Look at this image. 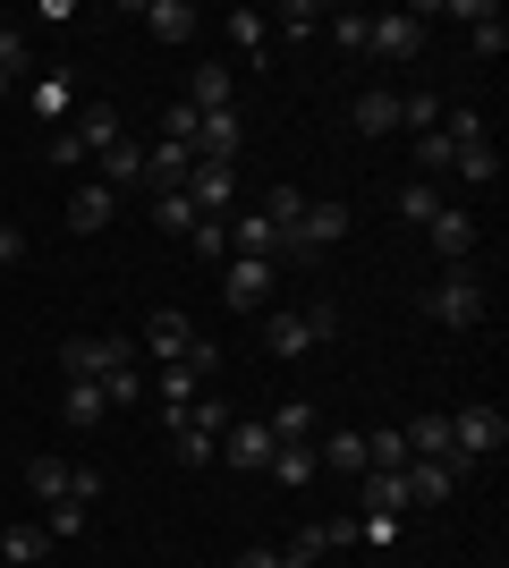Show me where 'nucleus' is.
Instances as JSON below:
<instances>
[{"label":"nucleus","mask_w":509,"mask_h":568,"mask_svg":"<svg viewBox=\"0 0 509 568\" xmlns=\"http://www.w3.org/2000/svg\"><path fill=\"white\" fill-rule=\"evenodd\" d=\"M485 297H492L485 272H476V263H450L416 306H425V323H441V332H476V323H485Z\"/></svg>","instance_id":"1"},{"label":"nucleus","mask_w":509,"mask_h":568,"mask_svg":"<svg viewBox=\"0 0 509 568\" xmlns=\"http://www.w3.org/2000/svg\"><path fill=\"white\" fill-rule=\"evenodd\" d=\"M425 34H434V18H425V9H383V18H374L365 60H390V69H399V60H425Z\"/></svg>","instance_id":"2"},{"label":"nucleus","mask_w":509,"mask_h":568,"mask_svg":"<svg viewBox=\"0 0 509 568\" xmlns=\"http://www.w3.org/2000/svg\"><path fill=\"white\" fill-rule=\"evenodd\" d=\"M221 230H230V255H246V263H281V272H289V237L272 230L264 204H238V213L221 221Z\"/></svg>","instance_id":"3"},{"label":"nucleus","mask_w":509,"mask_h":568,"mask_svg":"<svg viewBox=\"0 0 509 568\" xmlns=\"http://www.w3.org/2000/svg\"><path fill=\"white\" fill-rule=\"evenodd\" d=\"M501 442H509V416H501V407H459V416H450V458H459V467L501 458Z\"/></svg>","instance_id":"4"},{"label":"nucleus","mask_w":509,"mask_h":568,"mask_svg":"<svg viewBox=\"0 0 509 568\" xmlns=\"http://www.w3.org/2000/svg\"><path fill=\"white\" fill-rule=\"evenodd\" d=\"M60 365H69V382H111L120 365H136V339H120V332L69 339V348H60Z\"/></svg>","instance_id":"5"},{"label":"nucleus","mask_w":509,"mask_h":568,"mask_svg":"<svg viewBox=\"0 0 509 568\" xmlns=\"http://www.w3.org/2000/svg\"><path fill=\"white\" fill-rule=\"evenodd\" d=\"M179 195L195 204V221H230L238 213V162H195Z\"/></svg>","instance_id":"6"},{"label":"nucleus","mask_w":509,"mask_h":568,"mask_svg":"<svg viewBox=\"0 0 509 568\" xmlns=\"http://www.w3.org/2000/svg\"><path fill=\"white\" fill-rule=\"evenodd\" d=\"M467 475H476V467H459V458H408L399 484H408V509H441V500H459Z\"/></svg>","instance_id":"7"},{"label":"nucleus","mask_w":509,"mask_h":568,"mask_svg":"<svg viewBox=\"0 0 509 568\" xmlns=\"http://www.w3.org/2000/svg\"><path fill=\"white\" fill-rule=\"evenodd\" d=\"M281 288V263H246V255H230L221 263V306H238V314H255Z\"/></svg>","instance_id":"8"},{"label":"nucleus","mask_w":509,"mask_h":568,"mask_svg":"<svg viewBox=\"0 0 509 568\" xmlns=\"http://www.w3.org/2000/svg\"><path fill=\"white\" fill-rule=\"evenodd\" d=\"M425 237H434L441 263H476V237H485V221L467 213V204H441L434 221H425Z\"/></svg>","instance_id":"9"},{"label":"nucleus","mask_w":509,"mask_h":568,"mask_svg":"<svg viewBox=\"0 0 509 568\" xmlns=\"http://www.w3.org/2000/svg\"><path fill=\"white\" fill-rule=\"evenodd\" d=\"M272 450H281V442H272L264 416H230V433H221V458H230V467L264 475V467H272Z\"/></svg>","instance_id":"10"},{"label":"nucleus","mask_w":509,"mask_h":568,"mask_svg":"<svg viewBox=\"0 0 509 568\" xmlns=\"http://www.w3.org/2000/svg\"><path fill=\"white\" fill-rule=\"evenodd\" d=\"M348 230H357V221H348V204H306V221L289 230V255L306 263V255H323V246H339Z\"/></svg>","instance_id":"11"},{"label":"nucleus","mask_w":509,"mask_h":568,"mask_svg":"<svg viewBox=\"0 0 509 568\" xmlns=\"http://www.w3.org/2000/svg\"><path fill=\"white\" fill-rule=\"evenodd\" d=\"M69 136L85 144V162H102V153H111L128 128H120V111H111V102H77V111H69Z\"/></svg>","instance_id":"12"},{"label":"nucleus","mask_w":509,"mask_h":568,"mask_svg":"<svg viewBox=\"0 0 509 568\" xmlns=\"http://www.w3.org/2000/svg\"><path fill=\"white\" fill-rule=\"evenodd\" d=\"M238 144H246L238 111H195V162H238Z\"/></svg>","instance_id":"13"},{"label":"nucleus","mask_w":509,"mask_h":568,"mask_svg":"<svg viewBox=\"0 0 509 568\" xmlns=\"http://www.w3.org/2000/svg\"><path fill=\"white\" fill-rule=\"evenodd\" d=\"M187 348H195V323H187L179 306H153V323H145V356H153V365H179Z\"/></svg>","instance_id":"14"},{"label":"nucleus","mask_w":509,"mask_h":568,"mask_svg":"<svg viewBox=\"0 0 509 568\" xmlns=\"http://www.w3.org/2000/svg\"><path fill=\"white\" fill-rule=\"evenodd\" d=\"M26 102H34V119H43V128H69V111H77V77H69V69H43L34 85H26Z\"/></svg>","instance_id":"15"},{"label":"nucleus","mask_w":509,"mask_h":568,"mask_svg":"<svg viewBox=\"0 0 509 568\" xmlns=\"http://www.w3.org/2000/svg\"><path fill=\"white\" fill-rule=\"evenodd\" d=\"M94 179H102L111 195H136V187H145V144H136V136H120V144H111V153L94 162Z\"/></svg>","instance_id":"16"},{"label":"nucleus","mask_w":509,"mask_h":568,"mask_svg":"<svg viewBox=\"0 0 509 568\" xmlns=\"http://www.w3.org/2000/svg\"><path fill=\"white\" fill-rule=\"evenodd\" d=\"M111 213H120V195L102 187V179H85V187L69 195V230H77V237H94V230H111Z\"/></svg>","instance_id":"17"},{"label":"nucleus","mask_w":509,"mask_h":568,"mask_svg":"<svg viewBox=\"0 0 509 568\" xmlns=\"http://www.w3.org/2000/svg\"><path fill=\"white\" fill-rule=\"evenodd\" d=\"M264 475H272V484H289V493H306V484L323 475V458H315V442H281Z\"/></svg>","instance_id":"18"},{"label":"nucleus","mask_w":509,"mask_h":568,"mask_svg":"<svg viewBox=\"0 0 509 568\" xmlns=\"http://www.w3.org/2000/svg\"><path fill=\"white\" fill-rule=\"evenodd\" d=\"M51 560V535H43V526H0V568H43Z\"/></svg>","instance_id":"19"},{"label":"nucleus","mask_w":509,"mask_h":568,"mask_svg":"<svg viewBox=\"0 0 509 568\" xmlns=\"http://www.w3.org/2000/svg\"><path fill=\"white\" fill-rule=\"evenodd\" d=\"M187 111H238V102H230V69H221V60H204V69L187 77Z\"/></svg>","instance_id":"20"},{"label":"nucleus","mask_w":509,"mask_h":568,"mask_svg":"<svg viewBox=\"0 0 509 568\" xmlns=\"http://www.w3.org/2000/svg\"><path fill=\"white\" fill-rule=\"evenodd\" d=\"M153 390H162V416H179V407L204 390V374H195L187 356H179V365H153Z\"/></svg>","instance_id":"21"},{"label":"nucleus","mask_w":509,"mask_h":568,"mask_svg":"<svg viewBox=\"0 0 509 568\" xmlns=\"http://www.w3.org/2000/svg\"><path fill=\"white\" fill-rule=\"evenodd\" d=\"M315 458H323L332 475H348V484H357V475H365V433H323Z\"/></svg>","instance_id":"22"},{"label":"nucleus","mask_w":509,"mask_h":568,"mask_svg":"<svg viewBox=\"0 0 509 568\" xmlns=\"http://www.w3.org/2000/svg\"><path fill=\"white\" fill-rule=\"evenodd\" d=\"M145 26H153V43H187L195 9H187V0H145Z\"/></svg>","instance_id":"23"},{"label":"nucleus","mask_w":509,"mask_h":568,"mask_svg":"<svg viewBox=\"0 0 509 568\" xmlns=\"http://www.w3.org/2000/svg\"><path fill=\"white\" fill-rule=\"evenodd\" d=\"M323 34H332L348 60H365V43H374V18H365V9H332V18H323Z\"/></svg>","instance_id":"24"},{"label":"nucleus","mask_w":509,"mask_h":568,"mask_svg":"<svg viewBox=\"0 0 509 568\" xmlns=\"http://www.w3.org/2000/svg\"><path fill=\"white\" fill-rule=\"evenodd\" d=\"M264 348H272V356H306V348H315L306 314H297V306H289V314H272V323H264Z\"/></svg>","instance_id":"25"},{"label":"nucleus","mask_w":509,"mask_h":568,"mask_svg":"<svg viewBox=\"0 0 509 568\" xmlns=\"http://www.w3.org/2000/svg\"><path fill=\"white\" fill-rule=\"evenodd\" d=\"M264 425H272V442H315V399H281Z\"/></svg>","instance_id":"26"},{"label":"nucleus","mask_w":509,"mask_h":568,"mask_svg":"<svg viewBox=\"0 0 509 568\" xmlns=\"http://www.w3.org/2000/svg\"><path fill=\"white\" fill-rule=\"evenodd\" d=\"M323 18H332L323 0H281V18H264V26H281L289 43H306V34H323Z\"/></svg>","instance_id":"27"},{"label":"nucleus","mask_w":509,"mask_h":568,"mask_svg":"<svg viewBox=\"0 0 509 568\" xmlns=\"http://www.w3.org/2000/svg\"><path fill=\"white\" fill-rule=\"evenodd\" d=\"M399 433H408V458H450V416H416Z\"/></svg>","instance_id":"28"},{"label":"nucleus","mask_w":509,"mask_h":568,"mask_svg":"<svg viewBox=\"0 0 509 568\" xmlns=\"http://www.w3.org/2000/svg\"><path fill=\"white\" fill-rule=\"evenodd\" d=\"M357 136H390V128H399V94H357Z\"/></svg>","instance_id":"29"},{"label":"nucleus","mask_w":509,"mask_h":568,"mask_svg":"<svg viewBox=\"0 0 509 568\" xmlns=\"http://www.w3.org/2000/svg\"><path fill=\"white\" fill-rule=\"evenodd\" d=\"M26 500H69V458H34L26 467Z\"/></svg>","instance_id":"30"},{"label":"nucleus","mask_w":509,"mask_h":568,"mask_svg":"<svg viewBox=\"0 0 509 568\" xmlns=\"http://www.w3.org/2000/svg\"><path fill=\"white\" fill-rule=\"evenodd\" d=\"M60 416H69V425H102V416H111V399H102V382H69V399H60Z\"/></svg>","instance_id":"31"},{"label":"nucleus","mask_w":509,"mask_h":568,"mask_svg":"<svg viewBox=\"0 0 509 568\" xmlns=\"http://www.w3.org/2000/svg\"><path fill=\"white\" fill-rule=\"evenodd\" d=\"M441 204H450V187H434V179H408V187H399V213H408L416 230H425V221H434Z\"/></svg>","instance_id":"32"},{"label":"nucleus","mask_w":509,"mask_h":568,"mask_svg":"<svg viewBox=\"0 0 509 568\" xmlns=\"http://www.w3.org/2000/svg\"><path fill=\"white\" fill-rule=\"evenodd\" d=\"M323 551H332V535H323V526H297L289 544H281V568H323Z\"/></svg>","instance_id":"33"},{"label":"nucleus","mask_w":509,"mask_h":568,"mask_svg":"<svg viewBox=\"0 0 509 568\" xmlns=\"http://www.w3.org/2000/svg\"><path fill=\"white\" fill-rule=\"evenodd\" d=\"M230 43H238L246 60H264V43H272V26H264V9H230Z\"/></svg>","instance_id":"34"},{"label":"nucleus","mask_w":509,"mask_h":568,"mask_svg":"<svg viewBox=\"0 0 509 568\" xmlns=\"http://www.w3.org/2000/svg\"><path fill=\"white\" fill-rule=\"evenodd\" d=\"M306 204H315V195H297V187H272V195H264V213H272V230H281V237L306 221ZM289 263H297V255H289Z\"/></svg>","instance_id":"35"},{"label":"nucleus","mask_w":509,"mask_h":568,"mask_svg":"<svg viewBox=\"0 0 509 568\" xmlns=\"http://www.w3.org/2000/svg\"><path fill=\"white\" fill-rule=\"evenodd\" d=\"M365 467H390V475H399V467H408V433H399V425H390V433H365Z\"/></svg>","instance_id":"36"},{"label":"nucleus","mask_w":509,"mask_h":568,"mask_svg":"<svg viewBox=\"0 0 509 568\" xmlns=\"http://www.w3.org/2000/svg\"><path fill=\"white\" fill-rule=\"evenodd\" d=\"M153 230L187 237V230H195V204H187V195H153Z\"/></svg>","instance_id":"37"},{"label":"nucleus","mask_w":509,"mask_h":568,"mask_svg":"<svg viewBox=\"0 0 509 568\" xmlns=\"http://www.w3.org/2000/svg\"><path fill=\"white\" fill-rule=\"evenodd\" d=\"M467 26H476V51H485V60H501V51H509V26H501V9H476Z\"/></svg>","instance_id":"38"},{"label":"nucleus","mask_w":509,"mask_h":568,"mask_svg":"<svg viewBox=\"0 0 509 568\" xmlns=\"http://www.w3.org/2000/svg\"><path fill=\"white\" fill-rule=\"evenodd\" d=\"M399 128H416V136L441 128V94H399Z\"/></svg>","instance_id":"39"},{"label":"nucleus","mask_w":509,"mask_h":568,"mask_svg":"<svg viewBox=\"0 0 509 568\" xmlns=\"http://www.w3.org/2000/svg\"><path fill=\"white\" fill-rule=\"evenodd\" d=\"M102 399H111V407H136V399H145V365H120V374L102 382Z\"/></svg>","instance_id":"40"},{"label":"nucleus","mask_w":509,"mask_h":568,"mask_svg":"<svg viewBox=\"0 0 509 568\" xmlns=\"http://www.w3.org/2000/svg\"><path fill=\"white\" fill-rule=\"evenodd\" d=\"M187 246H195L204 263H230V230H221V221H195V230H187Z\"/></svg>","instance_id":"41"},{"label":"nucleus","mask_w":509,"mask_h":568,"mask_svg":"<svg viewBox=\"0 0 509 568\" xmlns=\"http://www.w3.org/2000/svg\"><path fill=\"white\" fill-rule=\"evenodd\" d=\"M69 500H77V509L102 500V467H94V458H69Z\"/></svg>","instance_id":"42"},{"label":"nucleus","mask_w":509,"mask_h":568,"mask_svg":"<svg viewBox=\"0 0 509 568\" xmlns=\"http://www.w3.org/2000/svg\"><path fill=\"white\" fill-rule=\"evenodd\" d=\"M297 314H306V332H315V348H323V339H339V306H332V297H306Z\"/></svg>","instance_id":"43"},{"label":"nucleus","mask_w":509,"mask_h":568,"mask_svg":"<svg viewBox=\"0 0 509 568\" xmlns=\"http://www.w3.org/2000/svg\"><path fill=\"white\" fill-rule=\"evenodd\" d=\"M43 535H51V544H69V535H85V509H77V500H51Z\"/></svg>","instance_id":"44"},{"label":"nucleus","mask_w":509,"mask_h":568,"mask_svg":"<svg viewBox=\"0 0 509 568\" xmlns=\"http://www.w3.org/2000/svg\"><path fill=\"white\" fill-rule=\"evenodd\" d=\"M43 153H51V162H69V170H77V162H85V144H77V136H69V128H43Z\"/></svg>","instance_id":"45"},{"label":"nucleus","mask_w":509,"mask_h":568,"mask_svg":"<svg viewBox=\"0 0 509 568\" xmlns=\"http://www.w3.org/2000/svg\"><path fill=\"white\" fill-rule=\"evenodd\" d=\"M357 544H399V518H357Z\"/></svg>","instance_id":"46"},{"label":"nucleus","mask_w":509,"mask_h":568,"mask_svg":"<svg viewBox=\"0 0 509 568\" xmlns=\"http://www.w3.org/2000/svg\"><path fill=\"white\" fill-rule=\"evenodd\" d=\"M230 568H281V544H246V551H238Z\"/></svg>","instance_id":"47"},{"label":"nucleus","mask_w":509,"mask_h":568,"mask_svg":"<svg viewBox=\"0 0 509 568\" xmlns=\"http://www.w3.org/2000/svg\"><path fill=\"white\" fill-rule=\"evenodd\" d=\"M0 263H26V230L18 221H0Z\"/></svg>","instance_id":"48"},{"label":"nucleus","mask_w":509,"mask_h":568,"mask_svg":"<svg viewBox=\"0 0 509 568\" xmlns=\"http://www.w3.org/2000/svg\"><path fill=\"white\" fill-rule=\"evenodd\" d=\"M9 94H18V69H0V102H9Z\"/></svg>","instance_id":"49"},{"label":"nucleus","mask_w":509,"mask_h":568,"mask_svg":"<svg viewBox=\"0 0 509 568\" xmlns=\"http://www.w3.org/2000/svg\"><path fill=\"white\" fill-rule=\"evenodd\" d=\"M0 526H9V518H0Z\"/></svg>","instance_id":"50"}]
</instances>
